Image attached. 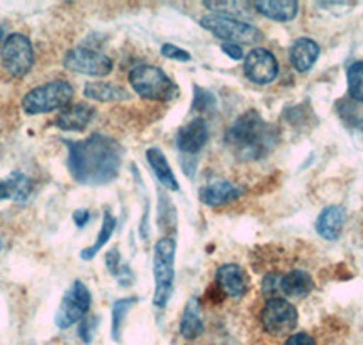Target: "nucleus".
Segmentation results:
<instances>
[{
    "instance_id": "obj_1",
    "label": "nucleus",
    "mask_w": 363,
    "mask_h": 345,
    "mask_svg": "<svg viewBox=\"0 0 363 345\" xmlns=\"http://www.w3.org/2000/svg\"><path fill=\"white\" fill-rule=\"evenodd\" d=\"M67 169L82 185H104L115 180L122 165V146L116 140L95 133L80 142L64 140Z\"/></svg>"
},
{
    "instance_id": "obj_2",
    "label": "nucleus",
    "mask_w": 363,
    "mask_h": 345,
    "mask_svg": "<svg viewBox=\"0 0 363 345\" xmlns=\"http://www.w3.org/2000/svg\"><path fill=\"white\" fill-rule=\"evenodd\" d=\"M278 129L255 109L240 115L225 131V146L242 162H255L271 155L277 148Z\"/></svg>"
},
{
    "instance_id": "obj_3",
    "label": "nucleus",
    "mask_w": 363,
    "mask_h": 345,
    "mask_svg": "<svg viewBox=\"0 0 363 345\" xmlns=\"http://www.w3.org/2000/svg\"><path fill=\"white\" fill-rule=\"evenodd\" d=\"M129 84H131L136 95H140L145 100L167 102L178 93L173 80L160 67L149 66V64L133 67L131 73H129Z\"/></svg>"
},
{
    "instance_id": "obj_4",
    "label": "nucleus",
    "mask_w": 363,
    "mask_h": 345,
    "mask_svg": "<svg viewBox=\"0 0 363 345\" xmlns=\"http://www.w3.org/2000/svg\"><path fill=\"white\" fill-rule=\"evenodd\" d=\"M74 91L66 80H53L44 86H38L26 93L22 99V109L28 115H42V113L66 109L73 100Z\"/></svg>"
},
{
    "instance_id": "obj_5",
    "label": "nucleus",
    "mask_w": 363,
    "mask_h": 345,
    "mask_svg": "<svg viewBox=\"0 0 363 345\" xmlns=\"http://www.w3.org/2000/svg\"><path fill=\"white\" fill-rule=\"evenodd\" d=\"M174 253L177 243L173 239L165 236L155 246L153 256V276H155V295L153 304L157 307H165L171 298L174 282Z\"/></svg>"
},
{
    "instance_id": "obj_6",
    "label": "nucleus",
    "mask_w": 363,
    "mask_h": 345,
    "mask_svg": "<svg viewBox=\"0 0 363 345\" xmlns=\"http://www.w3.org/2000/svg\"><path fill=\"white\" fill-rule=\"evenodd\" d=\"M200 26L207 29L216 38H222L227 44H258L264 38L262 31L249 22L238 18L222 17V15H206L200 18Z\"/></svg>"
},
{
    "instance_id": "obj_7",
    "label": "nucleus",
    "mask_w": 363,
    "mask_h": 345,
    "mask_svg": "<svg viewBox=\"0 0 363 345\" xmlns=\"http://www.w3.org/2000/svg\"><path fill=\"white\" fill-rule=\"evenodd\" d=\"M0 60L11 77H24L33 67V45L26 35H9L2 45V51H0Z\"/></svg>"
},
{
    "instance_id": "obj_8",
    "label": "nucleus",
    "mask_w": 363,
    "mask_h": 345,
    "mask_svg": "<svg viewBox=\"0 0 363 345\" xmlns=\"http://www.w3.org/2000/svg\"><path fill=\"white\" fill-rule=\"evenodd\" d=\"M91 307V292L86 288L84 282L80 280H74L73 285L67 289V292L64 295L62 302H60V307L57 311V317H55V324L60 329H67L69 325H73L74 322L82 320L86 317V312Z\"/></svg>"
},
{
    "instance_id": "obj_9",
    "label": "nucleus",
    "mask_w": 363,
    "mask_h": 345,
    "mask_svg": "<svg viewBox=\"0 0 363 345\" xmlns=\"http://www.w3.org/2000/svg\"><path fill=\"white\" fill-rule=\"evenodd\" d=\"M64 67L74 73L89 75V77H106L113 71V60L108 55L99 51L86 50V48H74L64 57Z\"/></svg>"
},
{
    "instance_id": "obj_10",
    "label": "nucleus",
    "mask_w": 363,
    "mask_h": 345,
    "mask_svg": "<svg viewBox=\"0 0 363 345\" xmlns=\"http://www.w3.org/2000/svg\"><path fill=\"white\" fill-rule=\"evenodd\" d=\"M260 320L264 329L271 334L291 333L298 324V311L285 298H271L262 309Z\"/></svg>"
},
{
    "instance_id": "obj_11",
    "label": "nucleus",
    "mask_w": 363,
    "mask_h": 345,
    "mask_svg": "<svg viewBox=\"0 0 363 345\" xmlns=\"http://www.w3.org/2000/svg\"><path fill=\"white\" fill-rule=\"evenodd\" d=\"M245 77L255 84H271L278 75V62L271 51L264 48H255L247 53L244 60Z\"/></svg>"
},
{
    "instance_id": "obj_12",
    "label": "nucleus",
    "mask_w": 363,
    "mask_h": 345,
    "mask_svg": "<svg viewBox=\"0 0 363 345\" xmlns=\"http://www.w3.org/2000/svg\"><path fill=\"white\" fill-rule=\"evenodd\" d=\"M207 138H209V129H207L206 120L196 119L178 129L177 146L182 153L193 155L206 146Z\"/></svg>"
},
{
    "instance_id": "obj_13",
    "label": "nucleus",
    "mask_w": 363,
    "mask_h": 345,
    "mask_svg": "<svg viewBox=\"0 0 363 345\" xmlns=\"http://www.w3.org/2000/svg\"><path fill=\"white\" fill-rule=\"evenodd\" d=\"M240 195H242V190H238L231 182L213 180L200 190V200L209 207H220L240 198Z\"/></svg>"
},
{
    "instance_id": "obj_14",
    "label": "nucleus",
    "mask_w": 363,
    "mask_h": 345,
    "mask_svg": "<svg viewBox=\"0 0 363 345\" xmlns=\"http://www.w3.org/2000/svg\"><path fill=\"white\" fill-rule=\"evenodd\" d=\"M95 109L87 104H74L67 106L60 115L55 120V126L64 131H84L93 120Z\"/></svg>"
},
{
    "instance_id": "obj_15",
    "label": "nucleus",
    "mask_w": 363,
    "mask_h": 345,
    "mask_svg": "<svg viewBox=\"0 0 363 345\" xmlns=\"http://www.w3.org/2000/svg\"><path fill=\"white\" fill-rule=\"evenodd\" d=\"M216 284L222 289L223 295L231 296V298H240L247 289L244 271L236 263H227L216 271Z\"/></svg>"
},
{
    "instance_id": "obj_16",
    "label": "nucleus",
    "mask_w": 363,
    "mask_h": 345,
    "mask_svg": "<svg viewBox=\"0 0 363 345\" xmlns=\"http://www.w3.org/2000/svg\"><path fill=\"white\" fill-rule=\"evenodd\" d=\"M280 295L287 298H303L314 289L313 276L303 269H293V271L280 275Z\"/></svg>"
},
{
    "instance_id": "obj_17",
    "label": "nucleus",
    "mask_w": 363,
    "mask_h": 345,
    "mask_svg": "<svg viewBox=\"0 0 363 345\" xmlns=\"http://www.w3.org/2000/svg\"><path fill=\"white\" fill-rule=\"evenodd\" d=\"M345 226V211L340 206H329L320 213L316 220L318 234L325 240H336Z\"/></svg>"
},
{
    "instance_id": "obj_18",
    "label": "nucleus",
    "mask_w": 363,
    "mask_h": 345,
    "mask_svg": "<svg viewBox=\"0 0 363 345\" xmlns=\"http://www.w3.org/2000/svg\"><path fill=\"white\" fill-rule=\"evenodd\" d=\"M252 6L269 21L289 22L298 15V2L294 0H258Z\"/></svg>"
},
{
    "instance_id": "obj_19",
    "label": "nucleus",
    "mask_w": 363,
    "mask_h": 345,
    "mask_svg": "<svg viewBox=\"0 0 363 345\" xmlns=\"http://www.w3.org/2000/svg\"><path fill=\"white\" fill-rule=\"evenodd\" d=\"M289 57L294 70L303 73V71H309L314 66V62L318 60V57H320V45L311 40V38H298L293 48H291Z\"/></svg>"
},
{
    "instance_id": "obj_20",
    "label": "nucleus",
    "mask_w": 363,
    "mask_h": 345,
    "mask_svg": "<svg viewBox=\"0 0 363 345\" xmlns=\"http://www.w3.org/2000/svg\"><path fill=\"white\" fill-rule=\"evenodd\" d=\"M147 162L164 187H167V190L171 191L180 190V185H178L177 178H174L173 175V169H171L169 162H167V158H165V155L160 151V149L158 148L147 149Z\"/></svg>"
},
{
    "instance_id": "obj_21",
    "label": "nucleus",
    "mask_w": 363,
    "mask_h": 345,
    "mask_svg": "<svg viewBox=\"0 0 363 345\" xmlns=\"http://www.w3.org/2000/svg\"><path fill=\"white\" fill-rule=\"evenodd\" d=\"M84 95L96 102H120L129 99V93L124 87L109 82H87L84 87Z\"/></svg>"
},
{
    "instance_id": "obj_22",
    "label": "nucleus",
    "mask_w": 363,
    "mask_h": 345,
    "mask_svg": "<svg viewBox=\"0 0 363 345\" xmlns=\"http://www.w3.org/2000/svg\"><path fill=\"white\" fill-rule=\"evenodd\" d=\"M202 318H200V302L196 298H189L186 309L182 312L180 334L186 340H194L202 333Z\"/></svg>"
},
{
    "instance_id": "obj_23",
    "label": "nucleus",
    "mask_w": 363,
    "mask_h": 345,
    "mask_svg": "<svg viewBox=\"0 0 363 345\" xmlns=\"http://www.w3.org/2000/svg\"><path fill=\"white\" fill-rule=\"evenodd\" d=\"M31 191L28 177L22 172H11L6 180H0V200H26Z\"/></svg>"
},
{
    "instance_id": "obj_24",
    "label": "nucleus",
    "mask_w": 363,
    "mask_h": 345,
    "mask_svg": "<svg viewBox=\"0 0 363 345\" xmlns=\"http://www.w3.org/2000/svg\"><path fill=\"white\" fill-rule=\"evenodd\" d=\"M115 226H116L115 217H113L109 211H106V213H104L102 227H100V233H99V236H96L95 243H93L91 247H86V249L80 251V256H82V260H91L93 256H96V253H99V251L109 242L113 231H115Z\"/></svg>"
},
{
    "instance_id": "obj_25",
    "label": "nucleus",
    "mask_w": 363,
    "mask_h": 345,
    "mask_svg": "<svg viewBox=\"0 0 363 345\" xmlns=\"http://www.w3.org/2000/svg\"><path fill=\"white\" fill-rule=\"evenodd\" d=\"M136 304V298L131 296V298H120L113 304L111 309V338L115 341H120V331H122V324H124L125 317H128L129 309Z\"/></svg>"
},
{
    "instance_id": "obj_26",
    "label": "nucleus",
    "mask_w": 363,
    "mask_h": 345,
    "mask_svg": "<svg viewBox=\"0 0 363 345\" xmlns=\"http://www.w3.org/2000/svg\"><path fill=\"white\" fill-rule=\"evenodd\" d=\"M347 87L352 100L363 102V62H354L347 70Z\"/></svg>"
},
{
    "instance_id": "obj_27",
    "label": "nucleus",
    "mask_w": 363,
    "mask_h": 345,
    "mask_svg": "<svg viewBox=\"0 0 363 345\" xmlns=\"http://www.w3.org/2000/svg\"><path fill=\"white\" fill-rule=\"evenodd\" d=\"M215 107V97L211 95L209 91L202 89V87H194V104L193 109H199V111H211Z\"/></svg>"
},
{
    "instance_id": "obj_28",
    "label": "nucleus",
    "mask_w": 363,
    "mask_h": 345,
    "mask_svg": "<svg viewBox=\"0 0 363 345\" xmlns=\"http://www.w3.org/2000/svg\"><path fill=\"white\" fill-rule=\"evenodd\" d=\"M96 325H99V318L96 317H84L82 320H80L79 336L82 338L84 344H91V341H93Z\"/></svg>"
},
{
    "instance_id": "obj_29",
    "label": "nucleus",
    "mask_w": 363,
    "mask_h": 345,
    "mask_svg": "<svg viewBox=\"0 0 363 345\" xmlns=\"http://www.w3.org/2000/svg\"><path fill=\"white\" fill-rule=\"evenodd\" d=\"M162 55L167 58H173V60H178V62H187L191 60V55L187 53L186 50H180V48H177L174 44H164L162 45Z\"/></svg>"
},
{
    "instance_id": "obj_30",
    "label": "nucleus",
    "mask_w": 363,
    "mask_h": 345,
    "mask_svg": "<svg viewBox=\"0 0 363 345\" xmlns=\"http://www.w3.org/2000/svg\"><path fill=\"white\" fill-rule=\"evenodd\" d=\"M284 345H316V341L307 333H294L285 340Z\"/></svg>"
},
{
    "instance_id": "obj_31",
    "label": "nucleus",
    "mask_w": 363,
    "mask_h": 345,
    "mask_svg": "<svg viewBox=\"0 0 363 345\" xmlns=\"http://www.w3.org/2000/svg\"><path fill=\"white\" fill-rule=\"evenodd\" d=\"M222 51L227 55V57H231L233 60H242V58H244L242 45H238V44H227V42H223Z\"/></svg>"
},
{
    "instance_id": "obj_32",
    "label": "nucleus",
    "mask_w": 363,
    "mask_h": 345,
    "mask_svg": "<svg viewBox=\"0 0 363 345\" xmlns=\"http://www.w3.org/2000/svg\"><path fill=\"white\" fill-rule=\"evenodd\" d=\"M73 220L74 224L79 227H84L87 224V220H89V213H87L86 209H79V211H74L73 214Z\"/></svg>"
},
{
    "instance_id": "obj_33",
    "label": "nucleus",
    "mask_w": 363,
    "mask_h": 345,
    "mask_svg": "<svg viewBox=\"0 0 363 345\" xmlns=\"http://www.w3.org/2000/svg\"><path fill=\"white\" fill-rule=\"evenodd\" d=\"M2 246H4V242H2V239H0V251H2Z\"/></svg>"
}]
</instances>
